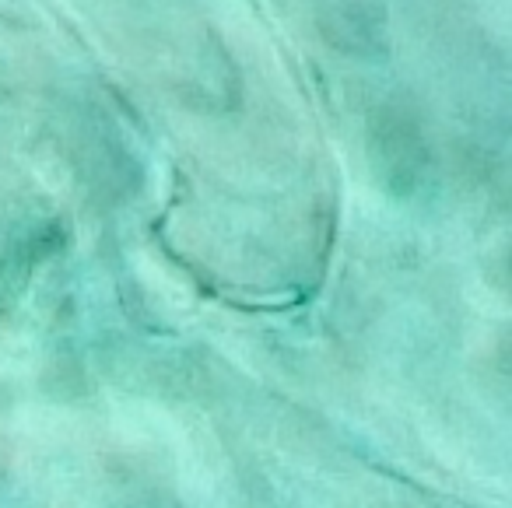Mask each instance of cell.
<instances>
[{
    "label": "cell",
    "mask_w": 512,
    "mask_h": 508,
    "mask_svg": "<svg viewBox=\"0 0 512 508\" xmlns=\"http://www.w3.org/2000/svg\"><path fill=\"white\" fill-rule=\"evenodd\" d=\"M320 29L327 43L344 53H386V11L379 0H334L320 11Z\"/></svg>",
    "instance_id": "cell-1"
}]
</instances>
